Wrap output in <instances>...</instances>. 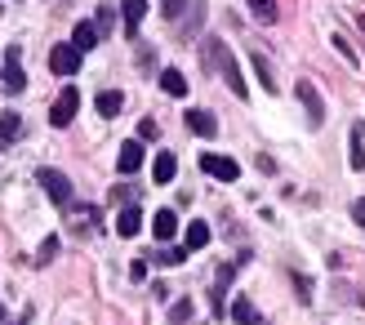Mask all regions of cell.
I'll return each mask as SVG.
<instances>
[{"mask_svg": "<svg viewBox=\"0 0 365 325\" xmlns=\"http://www.w3.org/2000/svg\"><path fill=\"white\" fill-rule=\"evenodd\" d=\"M152 232H156V241H174V232H178V214H174V210H160L156 219H152Z\"/></svg>", "mask_w": 365, "mask_h": 325, "instance_id": "cell-12", "label": "cell"}, {"mask_svg": "<svg viewBox=\"0 0 365 325\" xmlns=\"http://www.w3.org/2000/svg\"><path fill=\"white\" fill-rule=\"evenodd\" d=\"M53 254H58V237H45V245H41V254H36V263H49Z\"/></svg>", "mask_w": 365, "mask_h": 325, "instance_id": "cell-26", "label": "cell"}, {"mask_svg": "<svg viewBox=\"0 0 365 325\" xmlns=\"http://www.w3.org/2000/svg\"><path fill=\"white\" fill-rule=\"evenodd\" d=\"M0 321H5V308H0Z\"/></svg>", "mask_w": 365, "mask_h": 325, "instance_id": "cell-32", "label": "cell"}, {"mask_svg": "<svg viewBox=\"0 0 365 325\" xmlns=\"http://www.w3.org/2000/svg\"><path fill=\"white\" fill-rule=\"evenodd\" d=\"M352 170H365V152H361V130H352Z\"/></svg>", "mask_w": 365, "mask_h": 325, "instance_id": "cell-25", "label": "cell"}, {"mask_svg": "<svg viewBox=\"0 0 365 325\" xmlns=\"http://www.w3.org/2000/svg\"><path fill=\"white\" fill-rule=\"evenodd\" d=\"M18 134H23V116H18V112H5V116H0V148H9Z\"/></svg>", "mask_w": 365, "mask_h": 325, "instance_id": "cell-17", "label": "cell"}, {"mask_svg": "<svg viewBox=\"0 0 365 325\" xmlns=\"http://www.w3.org/2000/svg\"><path fill=\"white\" fill-rule=\"evenodd\" d=\"M143 14H148V0H120V18H125V27H130V36L138 31Z\"/></svg>", "mask_w": 365, "mask_h": 325, "instance_id": "cell-13", "label": "cell"}, {"mask_svg": "<svg viewBox=\"0 0 365 325\" xmlns=\"http://www.w3.org/2000/svg\"><path fill=\"white\" fill-rule=\"evenodd\" d=\"M334 49H339V53H343V58H348V63H356V53H352V45H348V41H343V31L334 36Z\"/></svg>", "mask_w": 365, "mask_h": 325, "instance_id": "cell-27", "label": "cell"}, {"mask_svg": "<svg viewBox=\"0 0 365 325\" xmlns=\"http://www.w3.org/2000/svg\"><path fill=\"white\" fill-rule=\"evenodd\" d=\"M160 89H165L170 98H182V94H187V76H182L178 67H165V71H160Z\"/></svg>", "mask_w": 365, "mask_h": 325, "instance_id": "cell-11", "label": "cell"}, {"mask_svg": "<svg viewBox=\"0 0 365 325\" xmlns=\"http://www.w3.org/2000/svg\"><path fill=\"white\" fill-rule=\"evenodd\" d=\"M76 107H81V89L76 85H67L58 98H53V107H49V125H71V116H76Z\"/></svg>", "mask_w": 365, "mask_h": 325, "instance_id": "cell-1", "label": "cell"}, {"mask_svg": "<svg viewBox=\"0 0 365 325\" xmlns=\"http://www.w3.org/2000/svg\"><path fill=\"white\" fill-rule=\"evenodd\" d=\"M116 170H120V174H134V170H143V143H120Z\"/></svg>", "mask_w": 365, "mask_h": 325, "instance_id": "cell-8", "label": "cell"}, {"mask_svg": "<svg viewBox=\"0 0 365 325\" xmlns=\"http://www.w3.org/2000/svg\"><path fill=\"white\" fill-rule=\"evenodd\" d=\"M205 245H210V227L200 219H192L187 223V249H205Z\"/></svg>", "mask_w": 365, "mask_h": 325, "instance_id": "cell-19", "label": "cell"}, {"mask_svg": "<svg viewBox=\"0 0 365 325\" xmlns=\"http://www.w3.org/2000/svg\"><path fill=\"white\" fill-rule=\"evenodd\" d=\"M250 14L259 23H277V0H250Z\"/></svg>", "mask_w": 365, "mask_h": 325, "instance_id": "cell-21", "label": "cell"}, {"mask_svg": "<svg viewBox=\"0 0 365 325\" xmlns=\"http://www.w3.org/2000/svg\"><path fill=\"white\" fill-rule=\"evenodd\" d=\"M200 170H205L210 178H218V183H236V178H241V165H236L232 156H218V152L200 156Z\"/></svg>", "mask_w": 365, "mask_h": 325, "instance_id": "cell-2", "label": "cell"}, {"mask_svg": "<svg viewBox=\"0 0 365 325\" xmlns=\"http://www.w3.org/2000/svg\"><path fill=\"white\" fill-rule=\"evenodd\" d=\"M187 9H192V0H165V5H160V14H165L170 23H178V18L187 14Z\"/></svg>", "mask_w": 365, "mask_h": 325, "instance_id": "cell-23", "label": "cell"}, {"mask_svg": "<svg viewBox=\"0 0 365 325\" xmlns=\"http://www.w3.org/2000/svg\"><path fill=\"white\" fill-rule=\"evenodd\" d=\"M94 107H98V116H120V107H125L120 89H103V94L94 98Z\"/></svg>", "mask_w": 365, "mask_h": 325, "instance_id": "cell-16", "label": "cell"}, {"mask_svg": "<svg viewBox=\"0 0 365 325\" xmlns=\"http://www.w3.org/2000/svg\"><path fill=\"white\" fill-rule=\"evenodd\" d=\"M138 138H143V143L156 138V120H138Z\"/></svg>", "mask_w": 365, "mask_h": 325, "instance_id": "cell-30", "label": "cell"}, {"mask_svg": "<svg viewBox=\"0 0 365 325\" xmlns=\"http://www.w3.org/2000/svg\"><path fill=\"white\" fill-rule=\"evenodd\" d=\"M352 219H356V223H361V227H365V196H361V201H356V205H352Z\"/></svg>", "mask_w": 365, "mask_h": 325, "instance_id": "cell-31", "label": "cell"}, {"mask_svg": "<svg viewBox=\"0 0 365 325\" xmlns=\"http://www.w3.org/2000/svg\"><path fill=\"white\" fill-rule=\"evenodd\" d=\"M200 63H205L210 71H218V76H227V67H236L232 49L223 41H205V45H200Z\"/></svg>", "mask_w": 365, "mask_h": 325, "instance_id": "cell-4", "label": "cell"}, {"mask_svg": "<svg viewBox=\"0 0 365 325\" xmlns=\"http://www.w3.org/2000/svg\"><path fill=\"white\" fill-rule=\"evenodd\" d=\"M232 321H236V325H259V308H254V303L241 294V299L232 303Z\"/></svg>", "mask_w": 365, "mask_h": 325, "instance_id": "cell-18", "label": "cell"}, {"mask_svg": "<svg viewBox=\"0 0 365 325\" xmlns=\"http://www.w3.org/2000/svg\"><path fill=\"white\" fill-rule=\"evenodd\" d=\"M294 94H299V103L307 107V125H312V130H321V125H325V107H321L317 85H312V81H299V85H294Z\"/></svg>", "mask_w": 365, "mask_h": 325, "instance_id": "cell-5", "label": "cell"}, {"mask_svg": "<svg viewBox=\"0 0 365 325\" xmlns=\"http://www.w3.org/2000/svg\"><path fill=\"white\" fill-rule=\"evenodd\" d=\"M112 23H116V14H112V9H103V14H98V31L107 36V31H112Z\"/></svg>", "mask_w": 365, "mask_h": 325, "instance_id": "cell-29", "label": "cell"}, {"mask_svg": "<svg viewBox=\"0 0 365 325\" xmlns=\"http://www.w3.org/2000/svg\"><path fill=\"white\" fill-rule=\"evenodd\" d=\"M103 41V31H98V23H76V31H71V45H76L81 53L85 49H94Z\"/></svg>", "mask_w": 365, "mask_h": 325, "instance_id": "cell-10", "label": "cell"}, {"mask_svg": "<svg viewBox=\"0 0 365 325\" xmlns=\"http://www.w3.org/2000/svg\"><path fill=\"white\" fill-rule=\"evenodd\" d=\"M182 259H187V245H165V249L156 254V263H165V267H178Z\"/></svg>", "mask_w": 365, "mask_h": 325, "instance_id": "cell-22", "label": "cell"}, {"mask_svg": "<svg viewBox=\"0 0 365 325\" xmlns=\"http://www.w3.org/2000/svg\"><path fill=\"white\" fill-rule=\"evenodd\" d=\"M170 321H174V325H182V321H192V299H178L174 308H170Z\"/></svg>", "mask_w": 365, "mask_h": 325, "instance_id": "cell-24", "label": "cell"}, {"mask_svg": "<svg viewBox=\"0 0 365 325\" xmlns=\"http://www.w3.org/2000/svg\"><path fill=\"white\" fill-rule=\"evenodd\" d=\"M36 183H41L49 192V201H58V205H71V178L63 170H41L36 174Z\"/></svg>", "mask_w": 365, "mask_h": 325, "instance_id": "cell-3", "label": "cell"}, {"mask_svg": "<svg viewBox=\"0 0 365 325\" xmlns=\"http://www.w3.org/2000/svg\"><path fill=\"white\" fill-rule=\"evenodd\" d=\"M0 76H5V89H9V94H23L27 76H23V63H18V49L5 53V71H0Z\"/></svg>", "mask_w": 365, "mask_h": 325, "instance_id": "cell-7", "label": "cell"}, {"mask_svg": "<svg viewBox=\"0 0 365 325\" xmlns=\"http://www.w3.org/2000/svg\"><path fill=\"white\" fill-rule=\"evenodd\" d=\"M112 201H116V205H134V187H116Z\"/></svg>", "mask_w": 365, "mask_h": 325, "instance_id": "cell-28", "label": "cell"}, {"mask_svg": "<svg viewBox=\"0 0 365 325\" xmlns=\"http://www.w3.org/2000/svg\"><path fill=\"white\" fill-rule=\"evenodd\" d=\"M187 130L200 134V138H214V134H218V120H214L210 112H187Z\"/></svg>", "mask_w": 365, "mask_h": 325, "instance_id": "cell-14", "label": "cell"}, {"mask_svg": "<svg viewBox=\"0 0 365 325\" xmlns=\"http://www.w3.org/2000/svg\"><path fill=\"white\" fill-rule=\"evenodd\" d=\"M49 67H53V76H76L81 49H76V45H53V49H49Z\"/></svg>", "mask_w": 365, "mask_h": 325, "instance_id": "cell-6", "label": "cell"}, {"mask_svg": "<svg viewBox=\"0 0 365 325\" xmlns=\"http://www.w3.org/2000/svg\"><path fill=\"white\" fill-rule=\"evenodd\" d=\"M116 232H120V237H138V232H143V210L138 205H125L116 214Z\"/></svg>", "mask_w": 365, "mask_h": 325, "instance_id": "cell-9", "label": "cell"}, {"mask_svg": "<svg viewBox=\"0 0 365 325\" xmlns=\"http://www.w3.org/2000/svg\"><path fill=\"white\" fill-rule=\"evenodd\" d=\"M174 174H178V160H174V152H160V156L152 160V178H156V183H170Z\"/></svg>", "mask_w": 365, "mask_h": 325, "instance_id": "cell-15", "label": "cell"}, {"mask_svg": "<svg viewBox=\"0 0 365 325\" xmlns=\"http://www.w3.org/2000/svg\"><path fill=\"white\" fill-rule=\"evenodd\" d=\"M254 71H259V81H263L267 94H277V76H272V63L263 58V53H254Z\"/></svg>", "mask_w": 365, "mask_h": 325, "instance_id": "cell-20", "label": "cell"}]
</instances>
